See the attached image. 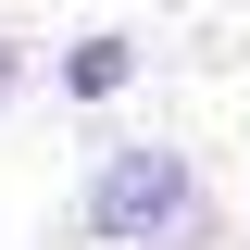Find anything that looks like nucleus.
<instances>
[{"label":"nucleus","instance_id":"obj_2","mask_svg":"<svg viewBox=\"0 0 250 250\" xmlns=\"http://www.w3.org/2000/svg\"><path fill=\"white\" fill-rule=\"evenodd\" d=\"M125 75H138V38H75V50H62V100H125Z\"/></svg>","mask_w":250,"mask_h":250},{"label":"nucleus","instance_id":"obj_1","mask_svg":"<svg viewBox=\"0 0 250 250\" xmlns=\"http://www.w3.org/2000/svg\"><path fill=\"white\" fill-rule=\"evenodd\" d=\"M75 225H88L100 250H213V238H225L213 188H200V163H188L175 138H125V150H100Z\"/></svg>","mask_w":250,"mask_h":250},{"label":"nucleus","instance_id":"obj_3","mask_svg":"<svg viewBox=\"0 0 250 250\" xmlns=\"http://www.w3.org/2000/svg\"><path fill=\"white\" fill-rule=\"evenodd\" d=\"M25 100V38H0V113Z\"/></svg>","mask_w":250,"mask_h":250}]
</instances>
